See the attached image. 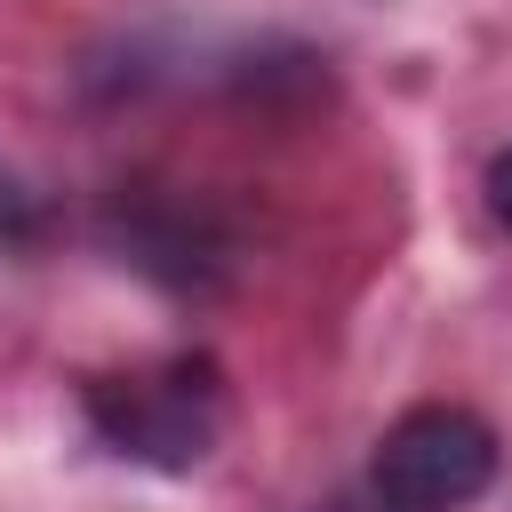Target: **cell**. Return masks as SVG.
<instances>
[{"mask_svg":"<svg viewBox=\"0 0 512 512\" xmlns=\"http://www.w3.org/2000/svg\"><path fill=\"white\" fill-rule=\"evenodd\" d=\"M480 192H488V216L512 232V152H496V160H488V184H480Z\"/></svg>","mask_w":512,"mask_h":512,"instance_id":"3957f363","label":"cell"},{"mask_svg":"<svg viewBox=\"0 0 512 512\" xmlns=\"http://www.w3.org/2000/svg\"><path fill=\"white\" fill-rule=\"evenodd\" d=\"M88 416L120 456L184 472L224 432V384H216L208 360H168V368H144V376H96Z\"/></svg>","mask_w":512,"mask_h":512,"instance_id":"6da1fadb","label":"cell"},{"mask_svg":"<svg viewBox=\"0 0 512 512\" xmlns=\"http://www.w3.org/2000/svg\"><path fill=\"white\" fill-rule=\"evenodd\" d=\"M376 496L384 512H464L496 480V432L472 408H408L376 440Z\"/></svg>","mask_w":512,"mask_h":512,"instance_id":"7a4b0ae2","label":"cell"}]
</instances>
